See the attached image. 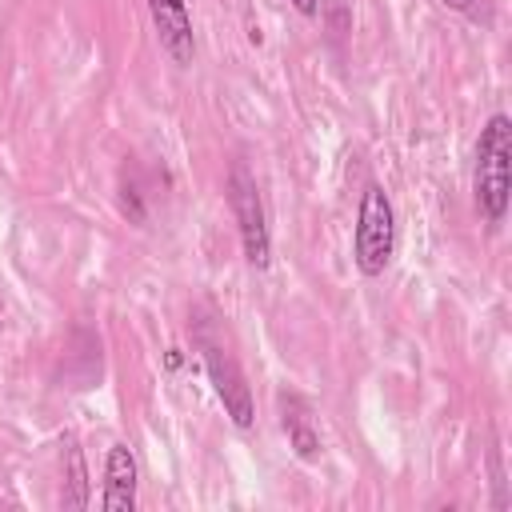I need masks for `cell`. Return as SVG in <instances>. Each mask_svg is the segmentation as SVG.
Returning <instances> with one entry per match:
<instances>
[{"instance_id": "cell-1", "label": "cell", "mask_w": 512, "mask_h": 512, "mask_svg": "<svg viewBox=\"0 0 512 512\" xmlns=\"http://www.w3.org/2000/svg\"><path fill=\"white\" fill-rule=\"evenodd\" d=\"M476 208L488 224H500L512 192V120L492 112L476 140Z\"/></svg>"}, {"instance_id": "cell-2", "label": "cell", "mask_w": 512, "mask_h": 512, "mask_svg": "<svg viewBox=\"0 0 512 512\" xmlns=\"http://www.w3.org/2000/svg\"><path fill=\"white\" fill-rule=\"evenodd\" d=\"M396 252V212L380 184H368L360 192L356 208V232H352V260L364 276H384Z\"/></svg>"}, {"instance_id": "cell-3", "label": "cell", "mask_w": 512, "mask_h": 512, "mask_svg": "<svg viewBox=\"0 0 512 512\" xmlns=\"http://www.w3.org/2000/svg\"><path fill=\"white\" fill-rule=\"evenodd\" d=\"M228 204H232V216L240 228L244 260L252 268H268L272 264V240H268V224H264V200H260V188L244 164H236L228 176Z\"/></svg>"}, {"instance_id": "cell-4", "label": "cell", "mask_w": 512, "mask_h": 512, "mask_svg": "<svg viewBox=\"0 0 512 512\" xmlns=\"http://www.w3.org/2000/svg\"><path fill=\"white\" fill-rule=\"evenodd\" d=\"M204 368H208V380H212L224 412L232 416V424L236 428H252L256 412H252V392L244 384V372H240L236 356L220 340H212V336H204Z\"/></svg>"}, {"instance_id": "cell-5", "label": "cell", "mask_w": 512, "mask_h": 512, "mask_svg": "<svg viewBox=\"0 0 512 512\" xmlns=\"http://www.w3.org/2000/svg\"><path fill=\"white\" fill-rule=\"evenodd\" d=\"M148 16H152V28H156V40L160 48L168 52L172 64H192L196 56V36H192V16H188V4L184 0H148Z\"/></svg>"}, {"instance_id": "cell-6", "label": "cell", "mask_w": 512, "mask_h": 512, "mask_svg": "<svg viewBox=\"0 0 512 512\" xmlns=\"http://www.w3.org/2000/svg\"><path fill=\"white\" fill-rule=\"evenodd\" d=\"M136 456L128 444H112L104 456V512H132L136 508Z\"/></svg>"}, {"instance_id": "cell-7", "label": "cell", "mask_w": 512, "mask_h": 512, "mask_svg": "<svg viewBox=\"0 0 512 512\" xmlns=\"http://www.w3.org/2000/svg\"><path fill=\"white\" fill-rule=\"evenodd\" d=\"M284 432H288V444L300 460H312L320 452V436L312 432V420H308V408L300 400H284Z\"/></svg>"}, {"instance_id": "cell-8", "label": "cell", "mask_w": 512, "mask_h": 512, "mask_svg": "<svg viewBox=\"0 0 512 512\" xmlns=\"http://www.w3.org/2000/svg\"><path fill=\"white\" fill-rule=\"evenodd\" d=\"M68 472H72V492L64 496V504L68 508H84L88 504V480H84V456H80L76 444L68 448Z\"/></svg>"}, {"instance_id": "cell-9", "label": "cell", "mask_w": 512, "mask_h": 512, "mask_svg": "<svg viewBox=\"0 0 512 512\" xmlns=\"http://www.w3.org/2000/svg\"><path fill=\"white\" fill-rule=\"evenodd\" d=\"M292 8H296L300 16H316V8H320V0H292Z\"/></svg>"}, {"instance_id": "cell-10", "label": "cell", "mask_w": 512, "mask_h": 512, "mask_svg": "<svg viewBox=\"0 0 512 512\" xmlns=\"http://www.w3.org/2000/svg\"><path fill=\"white\" fill-rule=\"evenodd\" d=\"M440 4H444V8H452V12H472V4H476V0H440Z\"/></svg>"}, {"instance_id": "cell-11", "label": "cell", "mask_w": 512, "mask_h": 512, "mask_svg": "<svg viewBox=\"0 0 512 512\" xmlns=\"http://www.w3.org/2000/svg\"><path fill=\"white\" fill-rule=\"evenodd\" d=\"M164 364H168V368H180V348H168V356H164Z\"/></svg>"}]
</instances>
